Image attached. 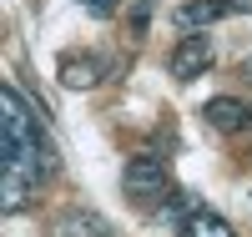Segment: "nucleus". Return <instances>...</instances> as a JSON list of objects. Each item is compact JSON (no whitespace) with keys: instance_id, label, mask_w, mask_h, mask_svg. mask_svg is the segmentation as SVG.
<instances>
[{"instance_id":"obj_1","label":"nucleus","mask_w":252,"mask_h":237,"mask_svg":"<svg viewBox=\"0 0 252 237\" xmlns=\"http://www.w3.org/2000/svg\"><path fill=\"white\" fill-rule=\"evenodd\" d=\"M0 157H5L0 167H20V171H31L40 182L56 171V146L40 132L35 106L15 86H0Z\"/></svg>"},{"instance_id":"obj_2","label":"nucleus","mask_w":252,"mask_h":237,"mask_svg":"<svg viewBox=\"0 0 252 237\" xmlns=\"http://www.w3.org/2000/svg\"><path fill=\"white\" fill-rule=\"evenodd\" d=\"M121 187H126V197H136V202H161L166 192H172L166 162L161 157H131L126 171H121Z\"/></svg>"},{"instance_id":"obj_3","label":"nucleus","mask_w":252,"mask_h":237,"mask_svg":"<svg viewBox=\"0 0 252 237\" xmlns=\"http://www.w3.org/2000/svg\"><path fill=\"white\" fill-rule=\"evenodd\" d=\"M166 71L177 81H197L202 71H212V40L207 35H182L172 46V56H166Z\"/></svg>"},{"instance_id":"obj_4","label":"nucleus","mask_w":252,"mask_h":237,"mask_svg":"<svg viewBox=\"0 0 252 237\" xmlns=\"http://www.w3.org/2000/svg\"><path fill=\"white\" fill-rule=\"evenodd\" d=\"M202 116H207V126H212V132H247L252 126V106L247 101H237V96H212L202 106Z\"/></svg>"},{"instance_id":"obj_5","label":"nucleus","mask_w":252,"mask_h":237,"mask_svg":"<svg viewBox=\"0 0 252 237\" xmlns=\"http://www.w3.org/2000/svg\"><path fill=\"white\" fill-rule=\"evenodd\" d=\"M51 237H116V232H111V222L101 217V212L71 207V212H61V217L51 222Z\"/></svg>"},{"instance_id":"obj_6","label":"nucleus","mask_w":252,"mask_h":237,"mask_svg":"<svg viewBox=\"0 0 252 237\" xmlns=\"http://www.w3.org/2000/svg\"><path fill=\"white\" fill-rule=\"evenodd\" d=\"M222 15H232V10H227V0H187V5L172 10L177 31H187V35H197V31H207V26H217Z\"/></svg>"},{"instance_id":"obj_7","label":"nucleus","mask_w":252,"mask_h":237,"mask_svg":"<svg viewBox=\"0 0 252 237\" xmlns=\"http://www.w3.org/2000/svg\"><path fill=\"white\" fill-rule=\"evenodd\" d=\"M177 237H237V227L212 207H192V217L177 222Z\"/></svg>"},{"instance_id":"obj_8","label":"nucleus","mask_w":252,"mask_h":237,"mask_svg":"<svg viewBox=\"0 0 252 237\" xmlns=\"http://www.w3.org/2000/svg\"><path fill=\"white\" fill-rule=\"evenodd\" d=\"M61 86L66 91H91V86L101 81V61L96 56H61Z\"/></svg>"},{"instance_id":"obj_9","label":"nucleus","mask_w":252,"mask_h":237,"mask_svg":"<svg viewBox=\"0 0 252 237\" xmlns=\"http://www.w3.org/2000/svg\"><path fill=\"white\" fill-rule=\"evenodd\" d=\"M76 5H81V10H91L96 20H111V15H116V0H76Z\"/></svg>"},{"instance_id":"obj_10","label":"nucleus","mask_w":252,"mask_h":237,"mask_svg":"<svg viewBox=\"0 0 252 237\" xmlns=\"http://www.w3.org/2000/svg\"><path fill=\"white\" fill-rule=\"evenodd\" d=\"M146 20H152V0H136V10H131V31L136 35L146 31Z\"/></svg>"},{"instance_id":"obj_11","label":"nucleus","mask_w":252,"mask_h":237,"mask_svg":"<svg viewBox=\"0 0 252 237\" xmlns=\"http://www.w3.org/2000/svg\"><path fill=\"white\" fill-rule=\"evenodd\" d=\"M227 10H247L252 15V0H227Z\"/></svg>"},{"instance_id":"obj_12","label":"nucleus","mask_w":252,"mask_h":237,"mask_svg":"<svg viewBox=\"0 0 252 237\" xmlns=\"http://www.w3.org/2000/svg\"><path fill=\"white\" fill-rule=\"evenodd\" d=\"M242 76H247V81H252V56H247V61H242Z\"/></svg>"}]
</instances>
